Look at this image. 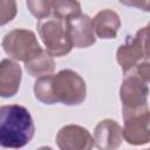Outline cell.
Here are the masks:
<instances>
[{
	"label": "cell",
	"instance_id": "obj_1",
	"mask_svg": "<svg viewBox=\"0 0 150 150\" xmlns=\"http://www.w3.org/2000/svg\"><path fill=\"white\" fill-rule=\"evenodd\" d=\"M34 95L45 104L79 105L87 97V84L76 71L62 69L56 75L38 77L34 83Z\"/></svg>",
	"mask_w": 150,
	"mask_h": 150
},
{
	"label": "cell",
	"instance_id": "obj_2",
	"mask_svg": "<svg viewBox=\"0 0 150 150\" xmlns=\"http://www.w3.org/2000/svg\"><path fill=\"white\" fill-rule=\"evenodd\" d=\"M35 132L28 109L19 104L0 107V146L20 149L27 145Z\"/></svg>",
	"mask_w": 150,
	"mask_h": 150
},
{
	"label": "cell",
	"instance_id": "obj_3",
	"mask_svg": "<svg viewBox=\"0 0 150 150\" xmlns=\"http://www.w3.org/2000/svg\"><path fill=\"white\" fill-rule=\"evenodd\" d=\"M149 81L150 64L148 61L141 62L124 73V79L120 87L123 109L134 110L148 105Z\"/></svg>",
	"mask_w": 150,
	"mask_h": 150
},
{
	"label": "cell",
	"instance_id": "obj_4",
	"mask_svg": "<svg viewBox=\"0 0 150 150\" xmlns=\"http://www.w3.org/2000/svg\"><path fill=\"white\" fill-rule=\"evenodd\" d=\"M36 28L46 47V52L52 57L64 56L71 50L73 42L69 35L67 20L52 16L48 19L39 20Z\"/></svg>",
	"mask_w": 150,
	"mask_h": 150
},
{
	"label": "cell",
	"instance_id": "obj_5",
	"mask_svg": "<svg viewBox=\"0 0 150 150\" xmlns=\"http://www.w3.org/2000/svg\"><path fill=\"white\" fill-rule=\"evenodd\" d=\"M1 46L9 57L22 62H27L42 49L35 34L23 28H16L8 32L4 36Z\"/></svg>",
	"mask_w": 150,
	"mask_h": 150
},
{
	"label": "cell",
	"instance_id": "obj_6",
	"mask_svg": "<svg viewBox=\"0 0 150 150\" xmlns=\"http://www.w3.org/2000/svg\"><path fill=\"white\" fill-rule=\"evenodd\" d=\"M148 38L149 27L145 26L138 29L134 36H128L127 41L118 47L116 60L123 73H127L142 61H148Z\"/></svg>",
	"mask_w": 150,
	"mask_h": 150
},
{
	"label": "cell",
	"instance_id": "obj_7",
	"mask_svg": "<svg viewBox=\"0 0 150 150\" xmlns=\"http://www.w3.org/2000/svg\"><path fill=\"white\" fill-rule=\"evenodd\" d=\"M123 138L131 145H144L150 141V112L145 105L139 109H123Z\"/></svg>",
	"mask_w": 150,
	"mask_h": 150
},
{
	"label": "cell",
	"instance_id": "obj_8",
	"mask_svg": "<svg viewBox=\"0 0 150 150\" xmlns=\"http://www.w3.org/2000/svg\"><path fill=\"white\" fill-rule=\"evenodd\" d=\"M56 144L60 150H91L94 137L83 127L68 124L56 134Z\"/></svg>",
	"mask_w": 150,
	"mask_h": 150
},
{
	"label": "cell",
	"instance_id": "obj_9",
	"mask_svg": "<svg viewBox=\"0 0 150 150\" xmlns=\"http://www.w3.org/2000/svg\"><path fill=\"white\" fill-rule=\"evenodd\" d=\"M73 47L88 48L96 42L93 19L86 14H79L67 20Z\"/></svg>",
	"mask_w": 150,
	"mask_h": 150
},
{
	"label": "cell",
	"instance_id": "obj_10",
	"mask_svg": "<svg viewBox=\"0 0 150 150\" xmlns=\"http://www.w3.org/2000/svg\"><path fill=\"white\" fill-rule=\"evenodd\" d=\"M123 141L122 127L114 120H103L94 130V144L98 150H116Z\"/></svg>",
	"mask_w": 150,
	"mask_h": 150
},
{
	"label": "cell",
	"instance_id": "obj_11",
	"mask_svg": "<svg viewBox=\"0 0 150 150\" xmlns=\"http://www.w3.org/2000/svg\"><path fill=\"white\" fill-rule=\"evenodd\" d=\"M22 70L19 63L5 59L0 62V97L8 98L14 96L21 83Z\"/></svg>",
	"mask_w": 150,
	"mask_h": 150
},
{
	"label": "cell",
	"instance_id": "obj_12",
	"mask_svg": "<svg viewBox=\"0 0 150 150\" xmlns=\"http://www.w3.org/2000/svg\"><path fill=\"white\" fill-rule=\"evenodd\" d=\"M95 34L103 40L115 39L121 27V20L112 9H103L98 12L93 19Z\"/></svg>",
	"mask_w": 150,
	"mask_h": 150
},
{
	"label": "cell",
	"instance_id": "obj_13",
	"mask_svg": "<svg viewBox=\"0 0 150 150\" xmlns=\"http://www.w3.org/2000/svg\"><path fill=\"white\" fill-rule=\"evenodd\" d=\"M25 68L30 76L41 77L50 75L55 70V62L46 50L41 49L27 62H25Z\"/></svg>",
	"mask_w": 150,
	"mask_h": 150
},
{
	"label": "cell",
	"instance_id": "obj_14",
	"mask_svg": "<svg viewBox=\"0 0 150 150\" xmlns=\"http://www.w3.org/2000/svg\"><path fill=\"white\" fill-rule=\"evenodd\" d=\"M52 13L53 16L68 20L73 16L81 14V5L79 1L71 0H56L52 1Z\"/></svg>",
	"mask_w": 150,
	"mask_h": 150
},
{
	"label": "cell",
	"instance_id": "obj_15",
	"mask_svg": "<svg viewBox=\"0 0 150 150\" xmlns=\"http://www.w3.org/2000/svg\"><path fill=\"white\" fill-rule=\"evenodd\" d=\"M29 12L39 20L47 19L52 13V1L47 0H28L26 2Z\"/></svg>",
	"mask_w": 150,
	"mask_h": 150
},
{
	"label": "cell",
	"instance_id": "obj_16",
	"mask_svg": "<svg viewBox=\"0 0 150 150\" xmlns=\"http://www.w3.org/2000/svg\"><path fill=\"white\" fill-rule=\"evenodd\" d=\"M16 12L18 7L15 1H0V26L11 22L15 18Z\"/></svg>",
	"mask_w": 150,
	"mask_h": 150
},
{
	"label": "cell",
	"instance_id": "obj_17",
	"mask_svg": "<svg viewBox=\"0 0 150 150\" xmlns=\"http://www.w3.org/2000/svg\"><path fill=\"white\" fill-rule=\"evenodd\" d=\"M36 150H53L50 146H40V148H38Z\"/></svg>",
	"mask_w": 150,
	"mask_h": 150
},
{
	"label": "cell",
	"instance_id": "obj_18",
	"mask_svg": "<svg viewBox=\"0 0 150 150\" xmlns=\"http://www.w3.org/2000/svg\"><path fill=\"white\" fill-rule=\"evenodd\" d=\"M144 150H149V149H144Z\"/></svg>",
	"mask_w": 150,
	"mask_h": 150
}]
</instances>
